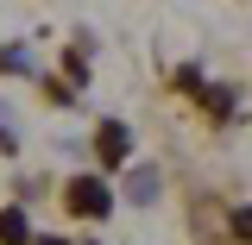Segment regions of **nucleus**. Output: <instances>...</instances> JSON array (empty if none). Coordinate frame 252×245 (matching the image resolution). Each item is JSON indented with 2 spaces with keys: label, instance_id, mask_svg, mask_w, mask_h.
Segmentation results:
<instances>
[{
  "label": "nucleus",
  "instance_id": "obj_1",
  "mask_svg": "<svg viewBox=\"0 0 252 245\" xmlns=\"http://www.w3.org/2000/svg\"><path fill=\"white\" fill-rule=\"evenodd\" d=\"M63 201H69V214H82V220H101L107 208H114V195H107V183H101V176H76Z\"/></svg>",
  "mask_w": 252,
  "mask_h": 245
},
{
  "label": "nucleus",
  "instance_id": "obj_2",
  "mask_svg": "<svg viewBox=\"0 0 252 245\" xmlns=\"http://www.w3.org/2000/svg\"><path fill=\"white\" fill-rule=\"evenodd\" d=\"M94 151H101V163H126V151H132V132H126L120 120L101 126V138H94Z\"/></svg>",
  "mask_w": 252,
  "mask_h": 245
},
{
  "label": "nucleus",
  "instance_id": "obj_3",
  "mask_svg": "<svg viewBox=\"0 0 252 245\" xmlns=\"http://www.w3.org/2000/svg\"><path fill=\"white\" fill-rule=\"evenodd\" d=\"M26 239H32L26 208H0V245H26Z\"/></svg>",
  "mask_w": 252,
  "mask_h": 245
},
{
  "label": "nucleus",
  "instance_id": "obj_4",
  "mask_svg": "<svg viewBox=\"0 0 252 245\" xmlns=\"http://www.w3.org/2000/svg\"><path fill=\"white\" fill-rule=\"evenodd\" d=\"M132 201H158V170H132Z\"/></svg>",
  "mask_w": 252,
  "mask_h": 245
},
{
  "label": "nucleus",
  "instance_id": "obj_5",
  "mask_svg": "<svg viewBox=\"0 0 252 245\" xmlns=\"http://www.w3.org/2000/svg\"><path fill=\"white\" fill-rule=\"evenodd\" d=\"M26 63H32V57L19 51V44H6V51H0V69H26Z\"/></svg>",
  "mask_w": 252,
  "mask_h": 245
},
{
  "label": "nucleus",
  "instance_id": "obj_6",
  "mask_svg": "<svg viewBox=\"0 0 252 245\" xmlns=\"http://www.w3.org/2000/svg\"><path fill=\"white\" fill-rule=\"evenodd\" d=\"M233 226H240V239L252 245V208H233Z\"/></svg>",
  "mask_w": 252,
  "mask_h": 245
},
{
  "label": "nucleus",
  "instance_id": "obj_7",
  "mask_svg": "<svg viewBox=\"0 0 252 245\" xmlns=\"http://www.w3.org/2000/svg\"><path fill=\"white\" fill-rule=\"evenodd\" d=\"M13 145H19V138L6 132V113H0V151H13Z\"/></svg>",
  "mask_w": 252,
  "mask_h": 245
},
{
  "label": "nucleus",
  "instance_id": "obj_8",
  "mask_svg": "<svg viewBox=\"0 0 252 245\" xmlns=\"http://www.w3.org/2000/svg\"><path fill=\"white\" fill-rule=\"evenodd\" d=\"M38 245H69V239H38Z\"/></svg>",
  "mask_w": 252,
  "mask_h": 245
}]
</instances>
